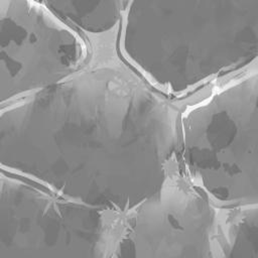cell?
<instances>
[{"label": "cell", "mask_w": 258, "mask_h": 258, "mask_svg": "<svg viewBox=\"0 0 258 258\" xmlns=\"http://www.w3.org/2000/svg\"><path fill=\"white\" fill-rule=\"evenodd\" d=\"M181 105L120 54L1 107V172L60 198L126 216L179 165Z\"/></svg>", "instance_id": "6da1fadb"}, {"label": "cell", "mask_w": 258, "mask_h": 258, "mask_svg": "<svg viewBox=\"0 0 258 258\" xmlns=\"http://www.w3.org/2000/svg\"><path fill=\"white\" fill-rule=\"evenodd\" d=\"M90 59L86 40L44 0H0L1 107L67 81Z\"/></svg>", "instance_id": "277c9868"}, {"label": "cell", "mask_w": 258, "mask_h": 258, "mask_svg": "<svg viewBox=\"0 0 258 258\" xmlns=\"http://www.w3.org/2000/svg\"><path fill=\"white\" fill-rule=\"evenodd\" d=\"M224 258H258V209L220 211Z\"/></svg>", "instance_id": "52a82bcc"}, {"label": "cell", "mask_w": 258, "mask_h": 258, "mask_svg": "<svg viewBox=\"0 0 258 258\" xmlns=\"http://www.w3.org/2000/svg\"><path fill=\"white\" fill-rule=\"evenodd\" d=\"M234 20L227 2L127 1L119 54L151 87L183 105L221 84L232 67Z\"/></svg>", "instance_id": "7a4b0ae2"}, {"label": "cell", "mask_w": 258, "mask_h": 258, "mask_svg": "<svg viewBox=\"0 0 258 258\" xmlns=\"http://www.w3.org/2000/svg\"><path fill=\"white\" fill-rule=\"evenodd\" d=\"M126 216L1 172L0 258H112Z\"/></svg>", "instance_id": "3957f363"}, {"label": "cell", "mask_w": 258, "mask_h": 258, "mask_svg": "<svg viewBox=\"0 0 258 258\" xmlns=\"http://www.w3.org/2000/svg\"><path fill=\"white\" fill-rule=\"evenodd\" d=\"M112 258H224L219 210L174 172L126 216Z\"/></svg>", "instance_id": "5b68a950"}, {"label": "cell", "mask_w": 258, "mask_h": 258, "mask_svg": "<svg viewBox=\"0 0 258 258\" xmlns=\"http://www.w3.org/2000/svg\"><path fill=\"white\" fill-rule=\"evenodd\" d=\"M88 43L91 56L119 54V37L127 1L44 0Z\"/></svg>", "instance_id": "8992f818"}]
</instances>
